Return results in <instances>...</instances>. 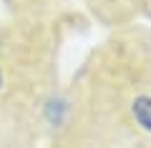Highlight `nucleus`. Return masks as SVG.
I'll return each mask as SVG.
<instances>
[{
  "label": "nucleus",
  "mask_w": 151,
  "mask_h": 148,
  "mask_svg": "<svg viewBox=\"0 0 151 148\" xmlns=\"http://www.w3.org/2000/svg\"><path fill=\"white\" fill-rule=\"evenodd\" d=\"M131 116L141 131L151 133V95L149 93H139L131 101Z\"/></svg>",
  "instance_id": "nucleus-1"
},
{
  "label": "nucleus",
  "mask_w": 151,
  "mask_h": 148,
  "mask_svg": "<svg viewBox=\"0 0 151 148\" xmlns=\"http://www.w3.org/2000/svg\"><path fill=\"white\" fill-rule=\"evenodd\" d=\"M3 83H5V75H3V68H0V88H3Z\"/></svg>",
  "instance_id": "nucleus-2"
},
{
  "label": "nucleus",
  "mask_w": 151,
  "mask_h": 148,
  "mask_svg": "<svg viewBox=\"0 0 151 148\" xmlns=\"http://www.w3.org/2000/svg\"><path fill=\"white\" fill-rule=\"evenodd\" d=\"M144 5H149V10H151V0H144Z\"/></svg>",
  "instance_id": "nucleus-3"
}]
</instances>
